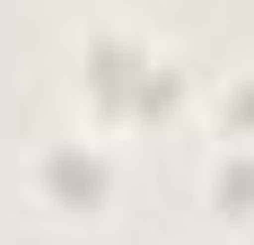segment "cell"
I'll return each mask as SVG.
<instances>
[{
  "mask_svg": "<svg viewBox=\"0 0 254 245\" xmlns=\"http://www.w3.org/2000/svg\"><path fill=\"white\" fill-rule=\"evenodd\" d=\"M79 97L105 122H158L184 105V61L140 18H88L79 26Z\"/></svg>",
  "mask_w": 254,
  "mask_h": 245,
  "instance_id": "6da1fadb",
  "label": "cell"
},
{
  "mask_svg": "<svg viewBox=\"0 0 254 245\" xmlns=\"http://www.w3.org/2000/svg\"><path fill=\"white\" fill-rule=\"evenodd\" d=\"M219 140H246L254 149V61L219 79Z\"/></svg>",
  "mask_w": 254,
  "mask_h": 245,
  "instance_id": "277c9868",
  "label": "cell"
},
{
  "mask_svg": "<svg viewBox=\"0 0 254 245\" xmlns=\"http://www.w3.org/2000/svg\"><path fill=\"white\" fill-rule=\"evenodd\" d=\"M202 193L219 201V210H254V149H246V140H219V149H210Z\"/></svg>",
  "mask_w": 254,
  "mask_h": 245,
  "instance_id": "3957f363",
  "label": "cell"
},
{
  "mask_svg": "<svg viewBox=\"0 0 254 245\" xmlns=\"http://www.w3.org/2000/svg\"><path fill=\"white\" fill-rule=\"evenodd\" d=\"M114 140H105L97 122H88V131H79V122H62V131H44V140L26 149V184H35V193L53 201V210H105V201H114Z\"/></svg>",
  "mask_w": 254,
  "mask_h": 245,
  "instance_id": "7a4b0ae2",
  "label": "cell"
}]
</instances>
